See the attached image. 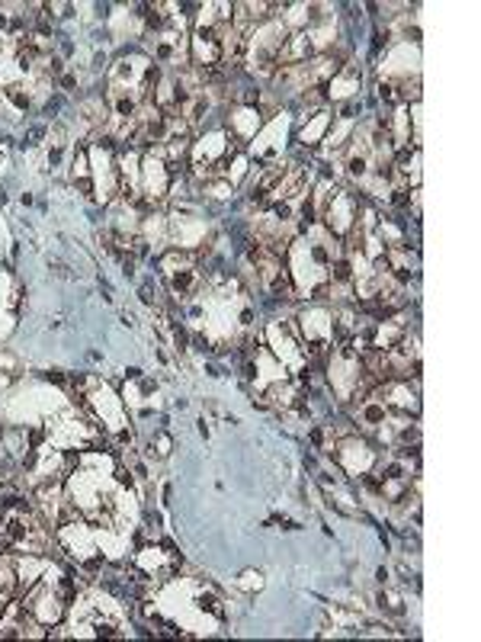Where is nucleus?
I'll return each instance as SVG.
<instances>
[{
    "mask_svg": "<svg viewBox=\"0 0 481 642\" xmlns=\"http://www.w3.org/2000/svg\"><path fill=\"white\" fill-rule=\"evenodd\" d=\"M330 270H334V283H346V279H350V263H346L344 257H340Z\"/></svg>",
    "mask_w": 481,
    "mask_h": 642,
    "instance_id": "1",
    "label": "nucleus"
},
{
    "mask_svg": "<svg viewBox=\"0 0 481 642\" xmlns=\"http://www.w3.org/2000/svg\"><path fill=\"white\" fill-rule=\"evenodd\" d=\"M350 174H353V177L366 174V157H363V155H353V157H350Z\"/></svg>",
    "mask_w": 481,
    "mask_h": 642,
    "instance_id": "2",
    "label": "nucleus"
},
{
    "mask_svg": "<svg viewBox=\"0 0 481 642\" xmlns=\"http://www.w3.org/2000/svg\"><path fill=\"white\" fill-rule=\"evenodd\" d=\"M7 97H10V100H13L19 109H26V106H29V97H23V93H19V87H10V90H7Z\"/></svg>",
    "mask_w": 481,
    "mask_h": 642,
    "instance_id": "3",
    "label": "nucleus"
},
{
    "mask_svg": "<svg viewBox=\"0 0 481 642\" xmlns=\"http://www.w3.org/2000/svg\"><path fill=\"white\" fill-rule=\"evenodd\" d=\"M199 607H202V610H212V613H222V607H218V601H215L212 594H202V597H199Z\"/></svg>",
    "mask_w": 481,
    "mask_h": 642,
    "instance_id": "4",
    "label": "nucleus"
},
{
    "mask_svg": "<svg viewBox=\"0 0 481 642\" xmlns=\"http://www.w3.org/2000/svg\"><path fill=\"white\" fill-rule=\"evenodd\" d=\"M167 453H170V437L160 433V437H157V456H167Z\"/></svg>",
    "mask_w": 481,
    "mask_h": 642,
    "instance_id": "5",
    "label": "nucleus"
},
{
    "mask_svg": "<svg viewBox=\"0 0 481 642\" xmlns=\"http://www.w3.org/2000/svg\"><path fill=\"white\" fill-rule=\"evenodd\" d=\"M45 379H52V382H58V386H61V382H64V376H61L58 370H55V372H45Z\"/></svg>",
    "mask_w": 481,
    "mask_h": 642,
    "instance_id": "6",
    "label": "nucleus"
}]
</instances>
